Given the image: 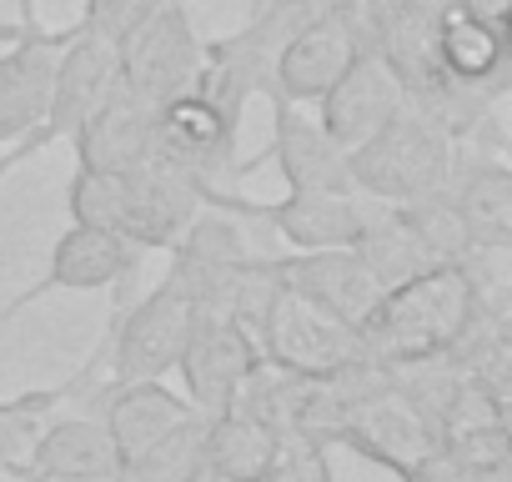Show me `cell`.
<instances>
[{"label": "cell", "mask_w": 512, "mask_h": 482, "mask_svg": "<svg viewBox=\"0 0 512 482\" xmlns=\"http://www.w3.org/2000/svg\"><path fill=\"white\" fill-rule=\"evenodd\" d=\"M116 482H206V412H191L146 452L121 462Z\"/></svg>", "instance_id": "23"}, {"label": "cell", "mask_w": 512, "mask_h": 482, "mask_svg": "<svg viewBox=\"0 0 512 482\" xmlns=\"http://www.w3.org/2000/svg\"><path fill=\"white\" fill-rule=\"evenodd\" d=\"M432 51H437V66L452 81L507 91V31L502 26H487L462 6H437Z\"/></svg>", "instance_id": "20"}, {"label": "cell", "mask_w": 512, "mask_h": 482, "mask_svg": "<svg viewBox=\"0 0 512 482\" xmlns=\"http://www.w3.org/2000/svg\"><path fill=\"white\" fill-rule=\"evenodd\" d=\"M402 111V81L392 76V66L377 51H357L347 61V71L327 86V96L317 101V121L322 131L352 151L362 146L372 131H382L392 116Z\"/></svg>", "instance_id": "13"}, {"label": "cell", "mask_w": 512, "mask_h": 482, "mask_svg": "<svg viewBox=\"0 0 512 482\" xmlns=\"http://www.w3.org/2000/svg\"><path fill=\"white\" fill-rule=\"evenodd\" d=\"M116 86V56L106 41L86 36L81 26H66V46L56 56V71H51V96H46V111L41 121L11 141L6 151H0V181H6L16 166H26L36 151L56 146V141H71L76 126L96 111V101Z\"/></svg>", "instance_id": "3"}, {"label": "cell", "mask_w": 512, "mask_h": 482, "mask_svg": "<svg viewBox=\"0 0 512 482\" xmlns=\"http://www.w3.org/2000/svg\"><path fill=\"white\" fill-rule=\"evenodd\" d=\"M191 302L186 292L161 277L141 302L121 307L106 327V382H141V377H166L176 372L181 342L191 332Z\"/></svg>", "instance_id": "6"}, {"label": "cell", "mask_w": 512, "mask_h": 482, "mask_svg": "<svg viewBox=\"0 0 512 482\" xmlns=\"http://www.w3.org/2000/svg\"><path fill=\"white\" fill-rule=\"evenodd\" d=\"M472 312H477V297H472L467 267L442 262L397 287H382L372 312L357 322V347H362V357H372L382 367L422 362V357L452 352L457 337L467 332Z\"/></svg>", "instance_id": "1"}, {"label": "cell", "mask_w": 512, "mask_h": 482, "mask_svg": "<svg viewBox=\"0 0 512 482\" xmlns=\"http://www.w3.org/2000/svg\"><path fill=\"white\" fill-rule=\"evenodd\" d=\"M251 342L262 352V362L297 372V377H327L347 362L362 357L357 347V327L317 312L312 302H302L297 292L272 282V297L262 307V317L251 322Z\"/></svg>", "instance_id": "5"}, {"label": "cell", "mask_w": 512, "mask_h": 482, "mask_svg": "<svg viewBox=\"0 0 512 482\" xmlns=\"http://www.w3.org/2000/svg\"><path fill=\"white\" fill-rule=\"evenodd\" d=\"M201 51H206V41L191 31V16L181 11V0H166V6H156L131 36H121V41L111 46V56H116V81H121L136 101H146L151 111L196 86V76H201Z\"/></svg>", "instance_id": "4"}, {"label": "cell", "mask_w": 512, "mask_h": 482, "mask_svg": "<svg viewBox=\"0 0 512 482\" xmlns=\"http://www.w3.org/2000/svg\"><path fill=\"white\" fill-rule=\"evenodd\" d=\"M337 447H352L372 467H387L392 477H407V472L427 467V457L437 452V432L387 387V392H377V397L352 407Z\"/></svg>", "instance_id": "16"}, {"label": "cell", "mask_w": 512, "mask_h": 482, "mask_svg": "<svg viewBox=\"0 0 512 482\" xmlns=\"http://www.w3.org/2000/svg\"><path fill=\"white\" fill-rule=\"evenodd\" d=\"M256 267H262L277 287L297 292L302 302H312L317 312L357 327L372 302L382 297L377 277L357 262L352 247H317V252H287V257H256Z\"/></svg>", "instance_id": "11"}, {"label": "cell", "mask_w": 512, "mask_h": 482, "mask_svg": "<svg viewBox=\"0 0 512 482\" xmlns=\"http://www.w3.org/2000/svg\"><path fill=\"white\" fill-rule=\"evenodd\" d=\"M156 6H166V0H86V16L76 21L86 36L116 46L121 36H131Z\"/></svg>", "instance_id": "25"}, {"label": "cell", "mask_w": 512, "mask_h": 482, "mask_svg": "<svg viewBox=\"0 0 512 482\" xmlns=\"http://www.w3.org/2000/svg\"><path fill=\"white\" fill-rule=\"evenodd\" d=\"M397 482H437V477H432L427 467H417V472H407V477H397Z\"/></svg>", "instance_id": "27"}, {"label": "cell", "mask_w": 512, "mask_h": 482, "mask_svg": "<svg viewBox=\"0 0 512 482\" xmlns=\"http://www.w3.org/2000/svg\"><path fill=\"white\" fill-rule=\"evenodd\" d=\"M91 412L106 422V432H111V447H116V457L121 462H131L136 452H146L156 437H166L176 422H186L196 407L181 397V392H171L161 377H141V382H101L91 397Z\"/></svg>", "instance_id": "18"}, {"label": "cell", "mask_w": 512, "mask_h": 482, "mask_svg": "<svg viewBox=\"0 0 512 482\" xmlns=\"http://www.w3.org/2000/svg\"><path fill=\"white\" fill-rule=\"evenodd\" d=\"M76 161L96 166V171H126L136 166L151 141H156V111L146 101H136L121 81L96 101V111L76 126Z\"/></svg>", "instance_id": "19"}, {"label": "cell", "mask_w": 512, "mask_h": 482, "mask_svg": "<svg viewBox=\"0 0 512 482\" xmlns=\"http://www.w3.org/2000/svg\"><path fill=\"white\" fill-rule=\"evenodd\" d=\"M352 252H357V262L377 277V287H397V282H407V277L437 267L432 252H427V241L412 231V221H407L402 206H392V201H372V206H367L362 231L352 236Z\"/></svg>", "instance_id": "22"}, {"label": "cell", "mask_w": 512, "mask_h": 482, "mask_svg": "<svg viewBox=\"0 0 512 482\" xmlns=\"http://www.w3.org/2000/svg\"><path fill=\"white\" fill-rule=\"evenodd\" d=\"M116 472H121V457L111 447L106 422L96 412H76L36 432L11 477L21 482H116Z\"/></svg>", "instance_id": "15"}, {"label": "cell", "mask_w": 512, "mask_h": 482, "mask_svg": "<svg viewBox=\"0 0 512 482\" xmlns=\"http://www.w3.org/2000/svg\"><path fill=\"white\" fill-rule=\"evenodd\" d=\"M452 146L457 141L437 121L402 106L382 131H372L362 146L347 151L352 191L372 201H417L427 191H442L452 171Z\"/></svg>", "instance_id": "2"}, {"label": "cell", "mask_w": 512, "mask_h": 482, "mask_svg": "<svg viewBox=\"0 0 512 482\" xmlns=\"http://www.w3.org/2000/svg\"><path fill=\"white\" fill-rule=\"evenodd\" d=\"M16 46L0 56V146L21 141L41 111H46V96H51V71H56V56L66 46V31H46L41 16L36 21H21L11 31Z\"/></svg>", "instance_id": "14"}, {"label": "cell", "mask_w": 512, "mask_h": 482, "mask_svg": "<svg viewBox=\"0 0 512 482\" xmlns=\"http://www.w3.org/2000/svg\"><path fill=\"white\" fill-rule=\"evenodd\" d=\"M251 257L256 252L246 247L241 216L201 206L181 226V236L171 241V272L166 277L186 292L191 312H231L236 282L246 277Z\"/></svg>", "instance_id": "7"}, {"label": "cell", "mask_w": 512, "mask_h": 482, "mask_svg": "<svg viewBox=\"0 0 512 482\" xmlns=\"http://www.w3.org/2000/svg\"><path fill=\"white\" fill-rule=\"evenodd\" d=\"M236 136H241V121L226 116L206 91H181L176 101L156 106V146L166 156H176L181 166H191L196 176L216 181L221 171H231L236 161Z\"/></svg>", "instance_id": "17"}, {"label": "cell", "mask_w": 512, "mask_h": 482, "mask_svg": "<svg viewBox=\"0 0 512 482\" xmlns=\"http://www.w3.org/2000/svg\"><path fill=\"white\" fill-rule=\"evenodd\" d=\"M277 161L287 191H352L347 151L322 131L312 106H272V141L256 161H241L236 176H251L256 166Z\"/></svg>", "instance_id": "12"}, {"label": "cell", "mask_w": 512, "mask_h": 482, "mask_svg": "<svg viewBox=\"0 0 512 482\" xmlns=\"http://www.w3.org/2000/svg\"><path fill=\"white\" fill-rule=\"evenodd\" d=\"M262 6H267V0H251V11H262Z\"/></svg>", "instance_id": "29"}, {"label": "cell", "mask_w": 512, "mask_h": 482, "mask_svg": "<svg viewBox=\"0 0 512 482\" xmlns=\"http://www.w3.org/2000/svg\"><path fill=\"white\" fill-rule=\"evenodd\" d=\"M357 56V36L347 26V0L312 21H302L267 61L262 76V96L272 106H317L327 96V86L347 71V61Z\"/></svg>", "instance_id": "8"}, {"label": "cell", "mask_w": 512, "mask_h": 482, "mask_svg": "<svg viewBox=\"0 0 512 482\" xmlns=\"http://www.w3.org/2000/svg\"><path fill=\"white\" fill-rule=\"evenodd\" d=\"M21 21H36V0H21Z\"/></svg>", "instance_id": "28"}, {"label": "cell", "mask_w": 512, "mask_h": 482, "mask_svg": "<svg viewBox=\"0 0 512 482\" xmlns=\"http://www.w3.org/2000/svg\"><path fill=\"white\" fill-rule=\"evenodd\" d=\"M262 362L256 342L246 337V327L226 312H196L191 317V332L181 342V357H176V372L186 382V402L206 417L226 412L231 397L241 392V382L251 377V367Z\"/></svg>", "instance_id": "9"}, {"label": "cell", "mask_w": 512, "mask_h": 482, "mask_svg": "<svg viewBox=\"0 0 512 482\" xmlns=\"http://www.w3.org/2000/svg\"><path fill=\"white\" fill-rule=\"evenodd\" d=\"M282 432L241 407L206 417V482H262L277 462Z\"/></svg>", "instance_id": "21"}, {"label": "cell", "mask_w": 512, "mask_h": 482, "mask_svg": "<svg viewBox=\"0 0 512 482\" xmlns=\"http://www.w3.org/2000/svg\"><path fill=\"white\" fill-rule=\"evenodd\" d=\"M262 482H332V467H327V452L312 447V442H297V437H282L277 447V462Z\"/></svg>", "instance_id": "26"}, {"label": "cell", "mask_w": 512, "mask_h": 482, "mask_svg": "<svg viewBox=\"0 0 512 482\" xmlns=\"http://www.w3.org/2000/svg\"><path fill=\"white\" fill-rule=\"evenodd\" d=\"M66 392L51 387V392H26V397H11V402H0V477H11L36 437V422L61 402Z\"/></svg>", "instance_id": "24"}, {"label": "cell", "mask_w": 512, "mask_h": 482, "mask_svg": "<svg viewBox=\"0 0 512 482\" xmlns=\"http://www.w3.org/2000/svg\"><path fill=\"white\" fill-rule=\"evenodd\" d=\"M141 257H146V247H136L131 236H116V231H101V226H81V221H71V231L56 241V252H51L46 277H41L31 292H21L6 312H0V327H6L16 312L36 307L41 297H51V292L131 287L136 272H141Z\"/></svg>", "instance_id": "10"}]
</instances>
